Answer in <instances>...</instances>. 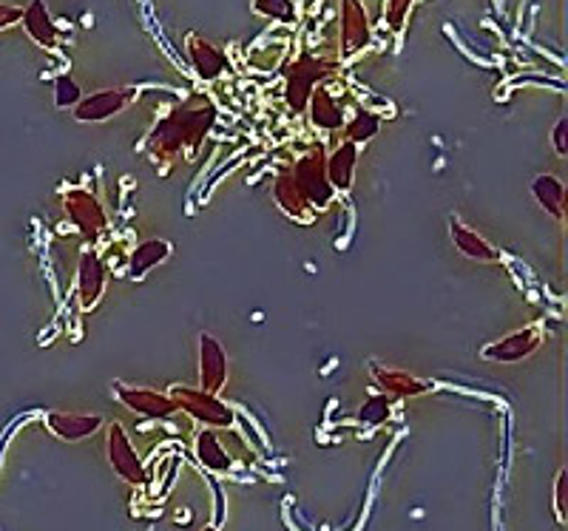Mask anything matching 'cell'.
<instances>
[{
  "mask_svg": "<svg viewBox=\"0 0 568 531\" xmlns=\"http://www.w3.org/2000/svg\"><path fill=\"white\" fill-rule=\"evenodd\" d=\"M213 123H216V108L213 106L174 108L151 131V137H148V160L154 162V168L160 174H168L182 154L188 160H194L205 137L211 134Z\"/></svg>",
  "mask_w": 568,
  "mask_h": 531,
  "instance_id": "1",
  "label": "cell"
},
{
  "mask_svg": "<svg viewBox=\"0 0 568 531\" xmlns=\"http://www.w3.org/2000/svg\"><path fill=\"white\" fill-rule=\"evenodd\" d=\"M171 401L177 404L179 412H185L188 418H194L196 424L205 429H231L236 426V409L222 401V395H211V392L199 390V387H171L168 390Z\"/></svg>",
  "mask_w": 568,
  "mask_h": 531,
  "instance_id": "2",
  "label": "cell"
},
{
  "mask_svg": "<svg viewBox=\"0 0 568 531\" xmlns=\"http://www.w3.org/2000/svg\"><path fill=\"white\" fill-rule=\"evenodd\" d=\"M324 162H327V151H324L321 145H313L307 154H302V157L296 160L293 171H290V177L296 182L299 194L304 196V202L310 205V211L316 213V216L327 211V208L333 205V199H336V191H333L330 182H327Z\"/></svg>",
  "mask_w": 568,
  "mask_h": 531,
  "instance_id": "3",
  "label": "cell"
},
{
  "mask_svg": "<svg viewBox=\"0 0 568 531\" xmlns=\"http://www.w3.org/2000/svg\"><path fill=\"white\" fill-rule=\"evenodd\" d=\"M63 213L77 231L83 233V239L91 248L103 242L108 233V216L100 205V199L86 191V188H69L63 194Z\"/></svg>",
  "mask_w": 568,
  "mask_h": 531,
  "instance_id": "4",
  "label": "cell"
},
{
  "mask_svg": "<svg viewBox=\"0 0 568 531\" xmlns=\"http://www.w3.org/2000/svg\"><path fill=\"white\" fill-rule=\"evenodd\" d=\"M108 463H111V469H114V475L128 483V486H145L148 483V469H145V463L142 458L137 455V449H134V443L128 438V432H125V426L120 421H111L108 424Z\"/></svg>",
  "mask_w": 568,
  "mask_h": 531,
  "instance_id": "5",
  "label": "cell"
},
{
  "mask_svg": "<svg viewBox=\"0 0 568 531\" xmlns=\"http://www.w3.org/2000/svg\"><path fill=\"white\" fill-rule=\"evenodd\" d=\"M543 341H546L543 324H526V327H520L515 333H509V336L486 344V347L480 350V355H483L486 361H495V364H520V361L532 358V355L543 347Z\"/></svg>",
  "mask_w": 568,
  "mask_h": 531,
  "instance_id": "6",
  "label": "cell"
},
{
  "mask_svg": "<svg viewBox=\"0 0 568 531\" xmlns=\"http://www.w3.org/2000/svg\"><path fill=\"white\" fill-rule=\"evenodd\" d=\"M333 71L330 60H321V57H302L296 60L293 66H287L284 77H287V103L293 111H304L310 103V94L316 91L321 80Z\"/></svg>",
  "mask_w": 568,
  "mask_h": 531,
  "instance_id": "7",
  "label": "cell"
},
{
  "mask_svg": "<svg viewBox=\"0 0 568 531\" xmlns=\"http://www.w3.org/2000/svg\"><path fill=\"white\" fill-rule=\"evenodd\" d=\"M108 287V265L97 248H86L80 253V265H77V307L83 313L97 310V304L103 301Z\"/></svg>",
  "mask_w": 568,
  "mask_h": 531,
  "instance_id": "8",
  "label": "cell"
},
{
  "mask_svg": "<svg viewBox=\"0 0 568 531\" xmlns=\"http://www.w3.org/2000/svg\"><path fill=\"white\" fill-rule=\"evenodd\" d=\"M114 398L131 409L134 415L148 418V421H168L171 415H177V404L171 401L168 392L148 390V387H134V384H114Z\"/></svg>",
  "mask_w": 568,
  "mask_h": 531,
  "instance_id": "9",
  "label": "cell"
},
{
  "mask_svg": "<svg viewBox=\"0 0 568 531\" xmlns=\"http://www.w3.org/2000/svg\"><path fill=\"white\" fill-rule=\"evenodd\" d=\"M228 387V353L225 344L211 333L199 336V390L222 395Z\"/></svg>",
  "mask_w": 568,
  "mask_h": 531,
  "instance_id": "10",
  "label": "cell"
},
{
  "mask_svg": "<svg viewBox=\"0 0 568 531\" xmlns=\"http://www.w3.org/2000/svg\"><path fill=\"white\" fill-rule=\"evenodd\" d=\"M134 97H137V91L131 89H106L80 100L71 111H74L77 123H106V120L117 117L120 111L131 106Z\"/></svg>",
  "mask_w": 568,
  "mask_h": 531,
  "instance_id": "11",
  "label": "cell"
},
{
  "mask_svg": "<svg viewBox=\"0 0 568 531\" xmlns=\"http://www.w3.org/2000/svg\"><path fill=\"white\" fill-rule=\"evenodd\" d=\"M370 375H373V384L381 390V395H387L390 401L415 398V395H424V392L432 390V384L424 378H418L407 370H398V367L378 364V361H370Z\"/></svg>",
  "mask_w": 568,
  "mask_h": 531,
  "instance_id": "12",
  "label": "cell"
},
{
  "mask_svg": "<svg viewBox=\"0 0 568 531\" xmlns=\"http://www.w3.org/2000/svg\"><path fill=\"white\" fill-rule=\"evenodd\" d=\"M370 46V18L361 0H341V54L353 57Z\"/></svg>",
  "mask_w": 568,
  "mask_h": 531,
  "instance_id": "13",
  "label": "cell"
},
{
  "mask_svg": "<svg viewBox=\"0 0 568 531\" xmlns=\"http://www.w3.org/2000/svg\"><path fill=\"white\" fill-rule=\"evenodd\" d=\"M43 426L52 432L60 441H86L91 435H97L103 429V418L100 415H89V412H49L43 418Z\"/></svg>",
  "mask_w": 568,
  "mask_h": 531,
  "instance_id": "14",
  "label": "cell"
},
{
  "mask_svg": "<svg viewBox=\"0 0 568 531\" xmlns=\"http://www.w3.org/2000/svg\"><path fill=\"white\" fill-rule=\"evenodd\" d=\"M449 236H452V245L455 250L466 256V259H472V262H489V265H495L500 262V250L483 236L478 233L472 225H466L461 216H449Z\"/></svg>",
  "mask_w": 568,
  "mask_h": 531,
  "instance_id": "15",
  "label": "cell"
},
{
  "mask_svg": "<svg viewBox=\"0 0 568 531\" xmlns=\"http://www.w3.org/2000/svg\"><path fill=\"white\" fill-rule=\"evenodd\" d=\"M355 165H358V145L344 142L338 145L333 154H327L324 171H327V182L336 194H350L355 182Z\"/></svg>",
  "mask_w": 568,
  "mask_h": 531,
  "instance_id": "16",
  "label": "cell"
},
{
  "mask_svg": "<svg viewBox=\"0 0 568 531\" xmlns=\"http://www.w3.org/2000/svg\"><path fill=\"white\" fill-rule=\"evenodd\" d=\"M273 202H276V208H279L287 219H293V222H299V225H313V222H316V213L310 211V205H307L304 196L299 194V188H296V182L290 177V171L273 179Z\"/></svg>",
  "mask_w": 568,
  "mask_h": 531,
  "instance_id": "17",
  "label": "cell"
},
{
  "mask_svg": "<svg viewBox=\"0 0 568 531\" xmlns=\"http://www.w3.org/2000/svg\"><path fill=\"white\" fill-rule=\"evenodd\" d=\"M196 461L202 463L211 475H231L236 469V461L231 458V452L225 449V443L219 441L216 429H199L194 441Z\"/></svg>",
  "mask_w": 568,
  "mask_h": 531,
  "instance_id": "18",
  "label": "cell"
},
{
  "mask_svg": "<svg viewBox=\"0 0 568 531\" xmlns=\"http://www.w3.org/2000/svg\"><path fill=\"white\" fill-rule=\"evenodd\" d=\"M20 23L26 26V32H29V37L35 40L37 46H43V49H49V52H57L60 35H57V26H54L52 15H49V9H46L43 0H32V3L23 9V20H20Z\"/></svg>",
  "mask_w": 568,
  "mask_h": 531,
  "instance_id": "19",
  "label": "cell"
},
{
  "mask_svg": "<svg viewBox=\"0 0 568 531\" xmlns=\"http://www.w3.org/2000/svg\"><path fill=\"white\" fill-rule=\"evenodd\" d=\"M171 253H174V245L165 242V239H148V242H140L137 248L131 250V256H128V276H131V282L145 279V276H148L157 265H162Z\"/></svg>",
  "mask_w": 568,
  "mask_h": 531,
  "instance_id": "20",
  "label": "cell"
},
{
  "mask_svg": "<svg viewBox=\"0 0 568 531\" xmlns=\"http://www.w3.org/2000/svg\"><path fill=\"white\" fill-rule=\"evenodd\" d=\"M188 60H191V66H194L202 80H216V77H222L228 71L225 54L199 35H188Z\"/></svg>",
  "mask_w": 568,
  "mask_h": 531,
  "instance_id": "21",
  "label": "cell"
},
{
  "mask_svg": "<svg viewBox=\"0 0 568 531\" xmlns=\"http://www.w3.org/2000/svg\"><path fill=\"white\" fill-rule=\"evenodd\" d=\"M532 194L537 205L549 213L551 219H566V182L554 174H537L532 179Z\"/></svg>",
  "mask_w": 568,
  "mask_h": 531,
  "instance_id": "22",
  "label": "cell"
},
{
  "mask_svg": "<svg viewBox=\"0 0 568 531\" xmlns=\"http://www.w3.org/2000/svg\"><path fill=\"white\" fill-rule=\"evenodd\" d=\"M310 120L319 128H327V131L344 128V108L338 106V100L330 94V89L316 86V91L310 94Z\"/></svg>",
  "mask_w": 568,
  "mask_h": 531,
  "instance_id": "23",
  "label": "cell"
},
{
  "mask_svg": "<svg viewBox=\"0 0 568 531\" xmlns=\"http://www.w3.org/2000/svg\"><path fill=\"white\" fill-rule=\"evenodd\" d=\"M378 125H381V120L375 114L358 108L353 117L347 120V125H344V142H353V145L361 148L364 142H370L378 134Z\"/></svg>",
  "mask_w": 568,
  "mask_h": 531,
  "instance_id": "24",
  "label": "cell"
},
{
  "mask_svg": "<svg viewBox=\"0 0 568 531\" xmlns=\"http://www.w3.org/2000/svg\"><path fill=\"white\" fill-rule=\"evenodd\" d=\"M392 418V401L387 395H375L370 401H364V407L358 409V421L364 426H384Z\"/></svg>",
  "mask_w": 568,
  "mask_h": 531,
  "instance_id": "25",
  "label": "cell"
},
{
  "mask_svg": "<svg viewBox=\"0 0 568 531\" xmlns=\"http://www.w3.org/2000/svg\"><path fill=\"white\" fill-rule=\"evenodd\" d=\"M253 9H256L259 15L282 20V23H293V20H296V6H293V0H256Z\"/></svg>",
  "mask_w": 568,
  "mask_h": 531,
  "instance_id": "26",
  "label": "cell"
},
{
  "mask_svg": "<svg viewBox=\"0 0 568 531\" xmlns=\"http://www.w3.org/2000/svg\"><path fill=\"white\" fill-rule=\"evenodd\" d=\"M54 100H57V108H74L83 97H80V86L71 80L69 74H60L57 83H54Z\"/></svg>",
  "mask_w": 568,
  "mask_h": 531,
  "instance_id": "27",
  "label": "cell"
},
{
  "mask_svg": "<svg viewBox=\"0 0 568 531\" xmlns=\"http://www.w3.org/2000/svg\"><path fill=\"white\" fill-rule=\"evenodd\" d=\"M554 514L560 517V523H566L568 517V472L560 469V475L554 480Z\"/></svg>",
  "mask_w": 568,
  "mask_h": 531,
  "instance_id": "28",
  "label": "cell"
},
{
  "mask_svg": "<svg viewBox=\"0 0 568 531\" xmlns=\"http://www.w3.org/2000/svg\"><path fill=\"white\" fill-rule=\"evenodd\" d=\"M409 6H412V0H390L387 3V26H390V32H401L404 29Z\"/></svg>",
  "mask_w": 568,
  "mask_h": 531,
  "instance_id": "29",
  "label": "cell"
},
{
  "mask_svg": "<svg viewBox=\"0 0 568 531\" xmlns=\"http://www.w3.org/2000/svg\"><path fill=\"white\" fill-rule=\"evenodd\" d=\"M566 117L560 120V123L554 125V131H551V145H554V151L560 154V157H566L568 154V142H566Z\"/></svg>",
  "mask_w": 568,
  "mask_h": 531,
  "instance_id": "30",
  "label": "cell"
},
{
  "mask_svg": "<svg viewBox=\"0 0 568 531\" xmlns=\"http://www.w3.org/2000/svg\"><path fill=\"white\" fill-rule=\"evenodd\" d=\"M20 20H23V9L0 3V29H6V26H12V23H20Z\"/></svg>",
  "mask_w": 568,
  "mask_h": 531,
  "instance_id": "31",
  "label": "cell"
},
{
  "mask_svg": "<svg viewBox=\"0 0 568 531\" xmlns=\"http://www.w3.org/2000/svg\"><path fill=\"white\" fill-rule=\"evenodd\" d=\"M199 531H219L216 526H205V529H199Z\"/></svg>",
  "mask_w": 568,
  "mask_h": 531,
  "instance_id": "32",
  "label": "cell"
}]
</instances>
